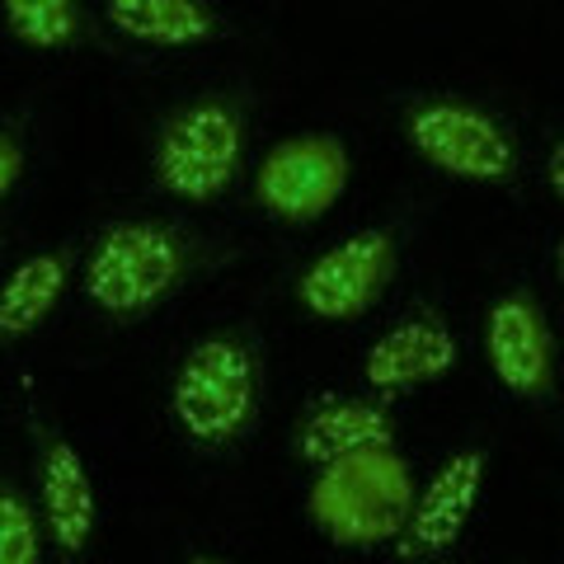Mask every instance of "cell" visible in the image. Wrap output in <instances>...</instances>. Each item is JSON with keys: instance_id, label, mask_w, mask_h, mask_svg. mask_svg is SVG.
Here are the masks:
<instances>
[{"instance_id": "obj_1", "label": "cell", "mask_w": 564, "mask_h": 564, "mask_svg": "<svg viewBox=\"0 0 564 564\" xmlns=\"http://www.w3.org/2000/svg\"><path fill=\"white\" fill-rule=\"evenodd\" d=\"M414 470L395 447L348 452L329 466H315L306 489V518L321 536L348 551L395 545L414 503Z\"/></svg>"}, {"instance_id": "obj_2", "label": "cell", "mask_w": 564, "mask_h": 564, "mask_svg": "<svg viewBox=\"0 0 564 564\" xmlns=\"http://www.w3.org/2000/svg\"><path fill=\"white\" fill-rule=\"evenodd\" d=\"M263 395L259 348L236 329L203 334L184 358L170 386V414L188 443L221 452L250 433Z\"/></svg>"}, {"instance_id": "obj_3", "label": "cell", "mask_w": 564, "mask_h": 564, "mask_svg": "<svg viewBox=\"0 0 564 564\" xmlns=\"http://www.w3.org/2000/svg\"><path fill=\"white\" fill-rule=\"evenodd\" d=\"M193 273V240L170 221L128 217L104 226L85 259V296L113 321H141L165 306Z\"/></svg>"}, {"instance_id": "obj_4", "label": "cell", "mask_w": 564, "mask_h": 564, "mask_svg": "<svg viewBox=\"0 0 564 564\" xmlns=\"http://www.w3.org/2000/svg\"><path fill=\"white\" fill-rule=\"evenodd\" d=\"M245 161V109L231 95H198L165 113L155 132L151 174L170 198L207 207L231 193Z\"/></svg>"}, {"instance_id": "obj_5", "label": "cell", "mask_w": 564, "mask_h": 564, "mask_svg": "<svg viewBox=\"0 0 564 564\" xmlns=\"http://www.w3.org/2000/svg\"><path fill=\"white\" fill-rule=\"evenodd\" d=\"M400 132L419 161L466 184H503L518 170V141L499 113L470 99H414L400 113Z\"/></svg>"}, {"instance_id": "obj_6", "label": "cell", "mask_w": 564, "mask_h": 564, "mask_svg": "<svg viewBox=\"0 0 564 564\" xmlns=\"http://www.w3.org/2000/svg\"><path fill=\"white\" fill-rule=\"evenodd\" d=\"M348 147L334 132H296L263 151L254 174V198L269 217L288 226L321 221L348 188Z\"/></svg>"}, {"instance_id": "obj_7", "label": "cell", "mask_w": 564, "mask_h": 564, "mask_svg": "<svg viewBox=\"0 0 564 564\" xmlns=\"http://www.w3.org/2000/svg\"><path fill=\"white\" fill-rule=\"evenodd\" d=\"M395 263L400 254L391 231H358L306 263L296 278V302L315 321H358L386 296Z\"/></svg>"}, {"instance_id": "obj_8", "label": "cell", "mask_w": 564, "mask_h": 564, "mask_svg": "<svg viewBox=\"0 0 564 564\" xmlns=\"http://www.w3.org/2000/svg\"><path fill=\"white\" fill-rule=\"evenodd\" d=\"M485 470H489L485 452L462 447L429 475V485L414 489L410 518H404V532L395 541L400 560H433V555H447L462 541L475 503H480Z\"/></svg>"}, {"instance_id": "obj_9", "label": "cell", "mask_w": 564, "mask_h": 564, "mask_svg": "<svg viewBox=\"0 0 564 564\" xmlns=\"http://www.w3.org/2000/svg\"><path fill=\"white\" fill-rule=\"evenodd\" d=\"M485 358L503 391L518 400H545L555 386V344L541 302L527 288L503 292L485 315Z\"/></svg>"}, {"instance_id": "obj_10", "label": "cell", "mask_w": 564, "mask_h": 564, "mask_svg": "<svg viewBox=\"0 0 564 564\" xmlns=\"http://www.w3.org/2000/svg\"><path fill=\"white\" fill-rule=\"evenodd\" d=\"M456 358H462V352H456V339H452L443 315L414 311L367 348L362 377L377 395H404V391H419V386L443 381L456 367Z\"/></svg>"}, {"instance_id": "obj_11", "label": "cell", "mask_w": 564, "mask_h": 564, "mask_svg": "<svg viewBox=\"0 0 564 564\" xmlns=\"http://www.w3.org/2000/svg\"><path fill=\"white\" fill-rule=\"evenodd\" d=\"M39 522L43 536L66 560H80L95 536V485L85 470V456L62 433L43 437L39 452Z\"/></svg>"}, {"instance_id": "obj_12", "label": "cell", "mask_w": 564, "mask_h": 564, "mask_svg": "<svg viewBox=\"0 0 564 564\" xmlns=\"http://www.w3.org/2000/svg\"><path fill=\"white\" fill-rule=\"evenodd\" d=\"M395 447V419L381 400L367 395H325L292 429V452L306 466H329L348 452Z\"/></svg>"}, {"instance_id": "obj_13", "label": "cell", "mask_w": 564, "mask_h": 564, "mask_svg": "<svg viewBox=\"0 0 564 564\" xmlns=\"http://www.w3.org/2000/svg\"><path fill=\"white\" fill-rule=\"evenodd\" d=\"M70 250H43L20 259L0 282V344H20L57 311L70 282Z\"/></svg>"}, {"instance_id": "obj_14", "label": "cell", "mask_w": 564, "mask_h": 564, "mask_svg": "<svg viewBox=\"0 0 564 564\" xmlns=\"http://www.w3.org/2000/svg\"><path fill=\"white\" fill-rule=\"evenodd\" d=\"M109 24L122 39L151 47H198L221 33L217 10L193 0H118L109 6Z\"/></svg>"}, {"instance_id": "obj_15", "label": "cell", "mask_w": 564, "mask_h": 564, "mask_svg": "<svg viewBox=\"0 0 564 564\" xmlns=\"http://www.w3.org/2000/svg\"><path fill=\"white\" fill-rule=\"evenodd\" d=\"M0 14H6V29L24 47L57 52L85 43V10L70 6V0H10Z\"/></svg>"}, {"instance_id": "obj_16", "label": "cell", "mask_w": 564, "mask_h": 564, "mask_svg": "<svg viewBox=\"0 0 564 564\" xmlns=\"http://www.w3.org/2000/svg\"><path fill=\"white\" fill-rule=\"evenodd\" d=\"M0 564H43V522L10 485H0Z\"/></svg>"}, {"instance_id": "obj_17", "label": "cell", "mask_w": 564, "mask_h": 564, "mask_svg": "<svg viewBox=\"0 0 564 564\" xmlns=\"http://www.w3.org/2000/svg\"><path fill=\"white\" fill-rule=\"evenodd\" d=\"M20 174H24V147H20V137H14V132L0 128V203L14 193Z\"/></svg>"}, {"instance_id": "obj_18", "label": "cell", "mask_w": 564, "mask_h": 564, "mask_svg": "<svg viewBox=\"0 0 564 564\" xmlns=\"http://www.w3.org/2000/svg\"><path fill=\"white\" fill-rule=\"evenodd\" d=\"M560 174H564V147H551V161H545V184H551L555 198L564 193V180H560Z\"/></svg>"}, {"instance_id": "obj_19", "label": "cell", "mask_w": 564, "mask_h": 564, "mask_svg": "<svg viewBox=\"0 0 564 564\" xmlns=\"http://www.w3.org/2000/svg\"><path fill=\"white\" fill-rule=\"evenodd\" d=\"M188 564H231V560H217V555H198V560H188Z\"/></svg>"}]
</instances>
